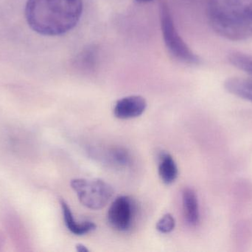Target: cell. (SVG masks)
<instances>
[{
  "mask_svg": "<svg viewBox=\"0 0 252 252\" xmlns=\"http://www.w3.org/2000/svg\"><path fill=\"white\" fill-rule=\"evenodd\" d=\"M71 186L76 192L80 202L90 210L103 208L114 195L112 186L100 179H74L71 181Z\"/></svg>",
  "mask_w": 252,
  "mask_h": 252,
  "instance_id": "cell-4",
  "label": "cell"
},
{
  "mask_svg": "<svg viewBox=\"0 0 252 252\" xmlns=\"http://www.w3.org/2000/svg\"><path fill=\"white\" fill-rule=\"evenodd\" d=\"M99 61V49L94 44H90L79 52L74 65L76 69L83 72H92L97 68Z\"/></svg>",
  "mask_w": 252,
  "mask_h": 252,
  "instance_id": "cell-7",
  "label": "cell"
},
{
  "mask_svg": "<svg viewBox=\"0 0 252 252\" xmlns=\"http://www.w3.org/2000/svg\"><path fill=\"white\" fill-rule=\"evenodd\" d=\"M136 1L139 3H146L153 1V0H136Z\"/></svg>",
  "mask_w": 252,
  "mask_h": 252,
  "instance_id": "cell-16",
  "label": "cell"
},
{
  "mask_svg": "<svg viewBox=\"0 0 252 252\" xmlns=\"http://www.w3.org/2000/svg\"><path fill=\"white\" fill-rule=\"evenodd\" d=\"M109 158L112 164L118 167H126L130 163V155L123 148L113 149L109 152Z\"/></svg>",
  "mask_w": 252,
  "mask_h": 252,
  "instance_id": "cell-13",
  "label": "cell"
},
{
  "mask_svg": "<svg viewBox=\"0 0 252 252\" xmlns=\"http://www.w3.org/2000/svg\"><path fill=\"white\" fill-rule=\"evenodd\" d=\"M83 0H28V25L44 36H59L73 29L81 19Z\"/></svg>",
  "mask_w": 252,
  "mask_h": 252,
  "instance_id": "cell-1",
  "label": "cell"
},
{
  "mask_svg": "<svg viewBox=\"0 0 252 252\" xmlns=\"http://www.w3.org/2000/svg\"><path fill=\"white\" fill-rule=\"evenodd\" d=\"M158 175L163 183L167 185L171 184L177 179L179 170L174 159L170 154L160 155Z\"/></svg>",
  "mask_w": 252,
  "mask_h": 252,
  "instance_id": "cell-11",
  "label": "cell"
},
{
  "mask_svg": "<svg viewBox=\"0 0 252 252\" xmlns=\"http://www.w3.org/2000/svg\"><path fill=\"white\" fill-rule=\"evenodd\" d=\"M160 23L163 39L169 53L179 62L188 65H198L200 59L195 55L179 35L170 7L163 1L159 7Z\"/></svg>",
  "mask_w": 252,
  "mask_h": 252,
  "instance_id": "cell-3",
  "label": "cell"
},
{
  "mask_svg": "<svg viewBox=\"0 0 252 252\" xmlns=\"http://www.w3.org/2000/svg\"><path fill=\"white\" fill-rule=\"evenodd\" d=\"M176 226L174 217L170 214H166L157 222V229L163 234L171 232Z\"/></svg>",
  "mask_w": 252,
  "mask_h": 252,
  "instance_id": "cell-14",
  "label": "cell"
},
{
  "mask_svg": "<svg viewBox=\"0 0 252 252\" xmlns=\"http://www.w3.org/2000/svg\"><path fill=\"white\" fill-rule=\"evenodd\" d=\"M146 108V101L142 96H127L118 101L114 113L120 119H130L142 115Z\"/></svg>",
  "mask_w": 252,
  "mask_h": 252,
  "instance_id": "cell-6",
  "label": "cell"
},
{
  "mask_svg": "<svg viewBox=\"0 0 252 252\" xmlns=\"http://www.w3.org/2000/svg\"><path fill=\"white\" fill-rule=\"evenodd\" d=\"M136 206L134 201L127 196L117 198L109 207L108 221L115 230L127 232L134 220Z\"/></svg>",
  "mask_w": 252,
  "mask_h": 252,
  "instance_id": "cell-5",
  "label": "cell"
},
{
  "mask_svg": "<svg viewBox=\"0 0 252 252\" xmlns=\"http://www.w3.org/2000/svg\"><path fill=\"white\" fill-rule=\"evenodd\" d=\"M184 213L188 224L192 226L198 225L199 222V209L196 193L193 189L186 188L182 194Z\"/></svg>",
  "mask_w": 252,
  "mask_h": 252,
  "instance_id": "cell-8",
  "label": "cell"
},
{
  "mask_svg": "<svg viewBox=\"0 0 252 252\" xmlns=\"http://www.w3.org/2000/svg\"><path fill=\"white\" fill-rule=\"evenodd\" d=\"M229 93L252 102V78H230L224 83Z\"/></svg>",
  "mask_w": 252,
  "mask_h": 252,
  "instance_id": "cell-10",
  "label": "cell"
},
{
  "mask_svg": "<svg viewBox=\"0 0 252 252\" xmlns=\"http://www.w3.org/2000/svg\"><path fill=\"white\" fill-rule=\"evenodd\" d=\"M77 251L80 252H87L89 250H87V247L85 246L82 245V244H78L76 246Z\"/></svg>",
  "mask_w": 252,
  "mask_h": 252,
  "instance_id": "cell-15",
  "label": "cell"
},
{
  "mask_svg": "<svg viewBox=\"0 0 252 252\" xmlns=\"http://www.w3.org/2000/svg\"><path fill=\"white\" fill-rule=\"evenodd\" d=\"M228 59L231 65L244 71L252 78V55L242 52H233L229 55Z\"/></svg>",
  "mask_w": 252,
  "mask_h": 252,
  "instance_id": "cell-12",
  "label": "cell"
},
{
  "mask_svg": "<svg viewBox=\"0 0 252 252\" xmlns=\"http://www.w3.org/2000/svg\"><path fill=\"white\" fill-rule=\"evenodd\" d=\"M207 16L213 29L223 38H252V0H209Z\"/></svg>",
  "mask_w": 252,
  "mask_h": 252,
  "instance_id": "cell-2",
  "label": "cell"
},
{
  "mask_svg": "<svg viewBox=\"0 0 252 252\" xmlns=\"http://www.w3.org/2000/svg\"><path fill=\"white\" fill-rule=\"evenodd\" d=\"M65 224L69 232L75 235H84L90 233L96 229V225L91 221L78 223L74 218L72 211L65 201H61Z\"/></svg>",
  "mask_w": 252,
  "mask_h": 252,
  "instance_id": "cell-9",
  "label": "cell"
}]
</instances>
